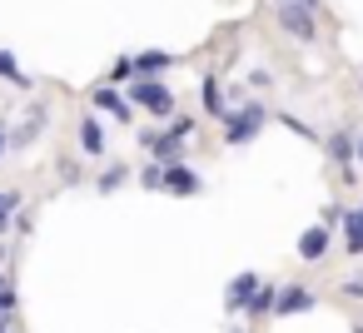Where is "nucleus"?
Segmentation results:
<instances>
[{"mask_svg":"<svg viewBox=\"0 0 363 333\" xmlns=\"http://www.w3.org/2000/svg\"><path fill=\"white\" fill-rule=\"evenodd\" d=\"M264 125H269V110H264L259 100H239V105H229V115H224V145L244 149V145L259 140Z\"/></svg>","mask_w":363,"mask_h":333,"instance_id":"f257e3e1","label":"nucleus"},{"mask_svg":"<svg viewBox=\"0 0 363 333\" xmlns=\"http://www.w3.org/2000/svg\"><path fill=\"white\" fill-rule=\"evenodd\" d=\"M125 100H130L135 110H150L155 120H174V90H169L164 80H135V85L125 90Z\"/></svg>","mask_w":363,"mask_h":333,"instance_id":"f03ea898","label":"nucleus"},{"mask_svg":"<svg viewBox=\"0 0 363 333\" xmlns=\"http://www.w3.org/2000/svg\"><path fill=\"white\" fill-rule=\"evenodd\" d=\"M274 21H279V30L294 35L298 45H313V40H318V16L303 11L298 0H274Z\"/></svg>","mask_w":363,"mask_h":333,"instance_id":"7ed1b4c3","label":"nucleus"},{"mask_svg":"<svg viewBox=\"0 0 363 333\" xmlns=\"http://www.w3.org/2000/svg\"><path fill=\"white\" fill-rule=\"evenodd\" d=\"M323 149H328V159L338 164V179H343V184H358V135H353V130H333V135L323 140Z\"/></svg>","mask_w":363,"mask_h":333,"instance_id":"20e7f679","label":"nucleus"},{"mask_svg":"<svg viewBox=\"0 0 363 333\" xmlns=\"http://www.w3.org/2000/svg\"><path fill=\"white\" fill-rule=\"evenodd\" d=\"M318 308V293L308 283H284L279 298H274V318H298V313H313Z\"/></svg>","mask_w":363,"mask_h":333,"instance_id":"39448f33","label":"nucleus"},{"mask_svg":"<svg viewBox=\"0 0 363 333\" xmlns=\"http://www.w3.org/2000/svg\"><path fill=\"white\" fill-rule=\"evenodd\" d=\"M164 194H174V199H194V194H204V179H199V169L194 164H164Z\"/></svg>","mask_w":363,"mask_h":333,"instance_id":"423d86ee","label":"nucleus"},{"mask_svg":"<svg viewBox=\"0 0 363 333\" xmlns=\"http://www.w3.org/2000/svg\"><path fill=\"white\" fill-rule=\"evenodd\" d=\"M90 105H95L100 115H110V120H120V125H130V120H135V105L125 100V90H120V85H100V90L90 95Z\"/></svg>","mask_w":363,"mask_h":333,"instance_id":"0eeeda50","label":"nucleus"},{"mask_svg":"<svg viewBox=\"0 0 363 333\" xmlns=\"http://www.w3.org/2000/svg\"><path fill=\"white\" fill-rule=\"evenodd\" d=\"M264 278L254 273V269H244V273H234L229 283H224V308L229 313H239V308H249V298H254V288H259Z\"/></svg>","mask_w":363,"mask_h":333,"instance_id":"6e6552de","label":"nucleus"},{"mask_svg":"<svg viewBox=\"0 0 363 333\" xmlns=\"http://www.w3.org/2000/svg\"><path fill=\"white\" fill-rule=\"evenodd\" d=\"M199 105H204V115H214V120L229 115V90L219 85V75H204V80H199Z\"/></svg>","mask_w":363,"mask_h":333,"instance_id":"1a4fd4ad","label":"nucleus"},{"mask_svg":"<svg viewBox=\"0 0 363 333\" xmlns=\"http://www.w3.org/2000/svg\"><path fill=\"white\" fill-rule=\"evenodd\" d=\"M328 234H333V229H323V224H308V229L298 234V259H303V264H318V259H328Z\"/></svg>","mask_w":363,"mask_h":333,"instance_id":"9d476101","label":"nucleus"},{"mask_svg":"<svg viewBox=\"0 0 363 333\" xmlns=\"http://www.w3.org/2000/svg\"><path fill=\"white\" fill-rule=\"evenodd\" d=\"M174 60H179V55H169V50H140V55H135V80H160Z\"/></svg>","mask_w":363,"mask_h":333,"instance_id":"9b49d317","label":"nucleus"},{"mask_svg":"<svg viewBox=\"0 0 363 333\" xmlns=\"http://www.w3.org/2000/svg\"><path fill=\"white\" fill-rule=\"evenodd\" d=\"M343 249L358 259L363 254V204H353L348 214H343Z\"/></svg>","mask_w":363,"mask_h":333,"instance_id":"f8f14e48","label":"nucleus"},{"mask_svg":"<svg viewBox=\"0 0 363 333\" xmlns=\"http://www.w3.org/2000/svg\"><path fill=\"white\" fill-rule=\"evenodd\" d=\"M45 120H50L45 110H30V115H26V120H21L16 130H11V149H16V145H30V140H35V135L45 130Z\"/></svg>","mask_w":363,"mask_h":333,"instance_id":"ddd939ff","label":"nucleus"},{"mask_svg":"<svg viewBox=\"0 0 363 333\" xmlns=\"http://www.w3.org/2000/svg\"><path fill=\"white\" fill-rule=\"evenodd\" d=\"M80 149H85V154H105V125H100L95 115L80 120Z\"/></svg>","mask_w":363,"mask_h":333,"instance_id":"4468645a","label":"nucleus"},{"mask_svg":"<svg viewBox=\"0 0 363 333\" xmlns=\"http://www.w3.org/2000/svg\"><path fill=\"white\" fill-rule=\"evenodd\" d=\"M274 298H279V283H259L244 313H249V318H269V313H274Z\"/></svg>","mask_w":363,"mask_h":333,"instance_id":"2eb2a0df","label":"nucleus"},{"mask_svg":"<svg viewBox=\"0 0 363 333\" xmlns=\"http://www.w3.org/2000/svg\"><path fill=\"white\" fill-rule=\"evenodd\" d=\"M0 80L16 85V90H30V75L16 65V55H11V50H0Z\"/></svg>","mask_w":363,"mask_h":333,"instance_id":"dca6fc26","label":"nucleus"},{"mask_svg":"<svg viewBox=\"0 0 363 333\" xmlns=\"http://www.w3.org/2000/svg\"><path fill=\"white\" fill-rule=\"evenodd\" d=\"M16 214H21V194L0 189V239H6V229H16Z\"/></svg>","mask_w":363,"mask_h":333,"instance_id":"f3484780","label":"nucleus"},{"mask_svg":"<svg viewBox=\"0 0 363 333\" xmlns=\"http://www.w3.org/2000/svg\"><path fill=\"white\" fill-rule=\"evenodd\" d=\"M130 174H135V169H125V164H110V169L95 179V189H100V194H115V189H125V184H130Z\"/></svg>","mask_w":363,"mask_h":333,"instance_id":"a211bd4d","label":"nucleus"},{"mask_svg":"<svg viewBox=\"0 0 363 333\" xmlns=\"http://www.w3.org/2000/svg\"><path fill=\"white\" fill-rule=\"evenodd\" d=\"M110 85H120V90L135 85V55H120V60L110 65Z\"/></svg>","mask_w":363,"mask_h":333,"instance_id":"6ab92c4d","label":"nucleus"},{"mask_svg":"<svg viewBox=\"0 0 363 333\" xmlns=\"http://www.w3.org/2000/svg\"><path fill=\"white\" fill-rule=\"evenodd\" d=\"M140 184H145V189H164V164H155V159H150V164L140 169Z\"/></svg>","mask_w":363,"mask_h":333,"instance_id":"aec40b11","label":"nucleus"},{"mask_svg":"<svg viewBox=\"0 0 363 333\" xmlns=\"http://www.w3.org/2000/svg\"><path fill=\"white\" fill-rule=\"evenodd\" d=\"M164 135H174L179 145H189V135H194V120H189V115H174V125H169Z\"/></svg>","mask_w":363,"mask_h":333,"instance_id":"412c9836","label":"nucleus"},{"mask_svg":"<svg viewBox=\"0 0 363 333\" xmlns=\"http://www.w3.org/2000/svg\"><path fill=\"white\" fill-rule=\"evenodd\" d=\"M279 125H284V130H294V135H298V140H308V145L318 140V135H313V130H308V125H303L298 115H279Z\"/></svg>","mask_w":363,"mask_h":333,"instance_id":"4be33fe9","label":"nucleus"},{"mask_svg":"<svg viewBox=\"0 0 363 333\" xmlns=\"http://www.w3.org/2000/svg\"><path fill=\"white\" fill-rule=\"evenodd\" d=\"M343 214H348L343 204H323V214H318V224H323V229H338V224H343Z\"/></svg>","mask_w":363,"mask_h":333,"instance_id":"5701e85b","label":"nucleus"},{"mask_svg":"<svg viewBox=\"0 0 363 333\" xmlns=\"http://www.w3.org/2000/svg\"><path fill=\"white\" fill-rule=\"evenodd\" d=\"M249 85H259V90H269V85H274V75H269V70H254V75H249Z\"/></svg>","mask_w":363,"mask_h":333,"instance_id":"b1692460","label":"nucleus"},{"mask_svg":"<svg viewBox=\"0 0 363 333\" xmlns=\"http://www.w3.org/2000/svg\"><path fill=\"white\" fill-rule=\"evenodd\" d=\"M343 293H348V298H363V278H348V283H343Z\"/></svg>","mask_w":363,"mask_h":333,"instance_id":"393cba45","label":"nucleus"},{"mask_svg":"<svg viewBox=\"0 0 363 333\" xmlns=\"http://www.w3.org/2000/svg\"><path fill=\"white\" fill-rule=\"evenodd\" d=\"M6 149H11V130L0 125V159H6Z\"/></svg>","mask_w":363,"mask_h":333,"instance_id":"a878e982","label":"nucleus"},{"mask_svg":"<svg viewBox=\"0 0 363 333\" xmlns=\"http://www.w3.org/2000/svg\"><path fill=\"white\" fill-rule=\"evenodd\" d=\"M303 11H313V16H323V0H298Z\"/></svg>","mask_w":363,"mask_h":333,"instance_id":"bb28decb","label":"nucleus"},{"mask_svg":"<svg viewBox=\"0 0 363 333\" xmlns=\"http://www.w3.org/2000/svg\"><path fill=\"white\" fill-rule=\"evenodd\" d=\"M358 164H363V135H358Z\"/></svg>","mask_w":363,"mask_h":333,"instance_id":"cd10ccee","label":"nucleus"},{"mask_svg":"<svg viewBox=\"0 0 363 333\" xmlns=\"http://www.w3.org/2000/svg\"><path fill=\"white\" fill-rule=\"evenodd\" d=\"M6 254H11V249H6V239H0V259H6Z\"/></svg>","mask_w":363,"mask_h":333,"instance_id":"c85d7f7f","label":"nucleus"},{"mask_svg":"<svg viewBox=\"0 0 363 333\" xmlns=\"http://www.w3.org/2000/svg\"><path fill=\"white\" fill-rule=\"evenodd\" d=\"M358 95H363V80H358Z\"/></svg>","mask_w":363,"mask_h":333,"instance_id":"c756f323","label":"nucleus"},{"mask_svg":"<svg viewBox=\"0 0 363 333\" xmlns=\"http://www.w3.org/2000/svg\"><path fill=\"white\" fill-rule=\"evenodd\" d=\"M0 333H11V328H0Z\"/></svg>","mask_w":363,"mask_h":333,"instance_id":"7c9ffc66","label":"nucleus"},{"mask_svg":"<svg viewBox=\"0 0 363 333\" xmlns=\"http://www.w3.org/2000/svg\"><path fill=\"white\" fill-rule=\"evenodd\" d=\"M353 333H363V328H353Z\"/></svg>","mask_w":363,"mask_h":333,"instance_id":"2f4dec72","label":"nucleus"},{"mask_svg":"<svg viewBox=\"0 0 363 333\" xmlns=\"http://www.w3.org/2000/svg\"><path fill=\"white\" fill-rule=\"evenodd\" d=\"M234 333H244V328H234Z\"/></svg>","mask_w":363,"mask_h":333,"instance_id":"473e14b6","label":"nucleus"}]
</instances>
